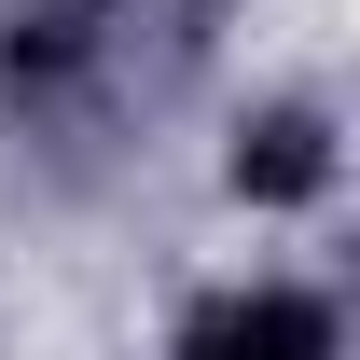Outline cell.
I'll list each match as a JSON object with an SVG mask.
<instances>
[{"label": "cell", "mask_w": 360, "mask_h": 360, "mask_svg": "<svg viewBox=\"0 0 360 360\" xmlns=\"http://www.w3.org/2000/svg\"><path fill=\"white\" fill-rule=\"evenodd\" d=\"M167 360H333V305H319V291H291V277H264V291L194 305Z\"/></svg>", "instance_id": "1"}, {"label": "cell", "mask_w": 360, "mask_h": 360, "mask_svg": "<svg viewBox=\"0 0 360 360\" xmlns=\"http://www.w3.org/2000/svg\"><path fill=\"white\" fill-rule=\"evenodd\" d=\"M319 180H333V125H319L305 97H291V111H250V125H236V194H250V208H305Z\"/></svg>", "instance_id": "2"}]
</instances>
